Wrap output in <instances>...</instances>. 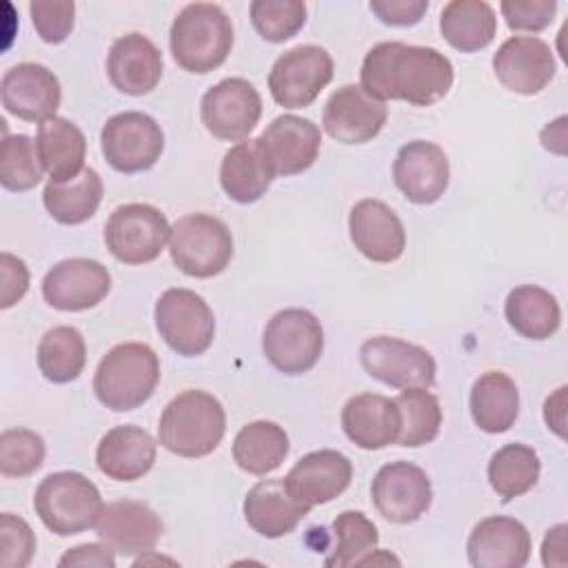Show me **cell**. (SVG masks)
<instances>
[{
    "label": "cell",
    "mask_w": 568,
    "mask_h": 568,
    "mask_svg": "<svg viewBox=\"0 0 568 568\" xmlns=\"http://www.w3.org/2000/svg\"><path fill=\"white\" fill-rule=\"evenodd\" d=\"M111 291V273L89 257H71L53 264L42 280V297L55 311L78 313L98 306Z\"/></svg>",
    "instance_id": "cell-15"
},
{
    "label": "cell",
    "mask_w": 568,
    "mask_h": 568,
    "mask_svg": "<svg viewBox=\"0 0 568 568\" xmlns=\"http://www.w3.org/2000/svg\"><path fill=\"white\" fill-rule=\"evenodd\" d=\"M169 253L173 264L189 277L220 275L233 257L229 226L206 213H191L171 226Z\"/></svg>",
    "instance_id": "cell-6"
},
{
    "label": "cell",
    "mask_w": 568,
    "mask_h": 568,
    "mask_svg": "<svg viewBox=\"0 0 568 568\" xmlns=\"http://www.w3.org/2000/svg\"><path fill=\"white\" fill-rule=\"evenodd\" d=\"M44 166L38 158L36 142L24 135H4L0 155V184L7 191L22 193L40 184Z\"/></svg>",
    "instance_id": "cell-40"
},
{
    "label": "cell",
    "mask_w": 568,
    "mask_h": 568,
    "mask_svg": "<svg viewBox=\"0 0 568 568\" xmlns=\"http://www.w3.org/2000/svg\"><path fill=\"white\" fill-rule=\"evenodd\" d=\"M31 22L47 44H60L69 38L75 20V4L69 0H33L29 4Z\"/></svg>",
    "instance_id": "cell-44"
},
{
    "label": "cell",
    "mask_w": 568,
    "mask_h": 568,
    "mask_svg": "<svg viewBox=\"0 0 568 568\" xmlns=\"http://www.w3.org/2000/svg\"><path fill=\"white\" fill-rule=\"evenodd\" d=\"M442 38L462 53L486 49L497 33L495 9L484 0H450L439 16Z\"/></svg>",
    "instance_id": "cell-32"
},
{
    "label": "cell",
    "mask_w": 568,
    "mask_h": 568,
    "mask_svg": "<svg viewBox=\"0 0 568 568\" xmlns=\"http://www.w3.org/2000/svg\"><path fill=\"white\" fill-rule=\"evenodd\" d=\"M102 180L98 171L84 166L80 175L67 182H47L42 202L49 215L60 224H82L95 215L102 202Z\"/></svg>",
    "instance_id": "cell-34"
},
{
    "label": "cell",
    "mask_w": 568,
    "mask_h": 568,
    "mask_svg": "<svg viewBox=\"0 0 568 568\" xmlns=\"http://www.w3.org/2000/svg\"><path fill=\"white\" fill-rule=\"evenodd\" d=\"M539 470V457L530 446L506 444L488 462V484L504 501H510L537 484Z\"/></svg>",
    "instance_id": "cell-37"
},
{
    "label": "cell",
    "mask_w": 568,
    "mask_h": 568,
    "mask_svg": "<svg viewBox=\"0 0 568 568\" xmlns=\"http://www.w3.org/2000/svg\"><path fill=\"white\" fill-rule=\"evenodd\" d=\"M393 180L408 202L433 204L448 189V158L439 144L413 140L397 151L393 162Z\"/></svg>",
    "instance_id": "cell-20"
},
{
    "label": "cell",
    "mask_w": 568,
    "mask_h": 568,
    "mask_svg": "<svg viewBox=\"0 0 568 568\" xmlns=\"http://www.w3.org/2000/svg\"><path fill=\"white\" fill-rule=\"evenodd\" d=\"M353 479V464L346 455L324 448L304 455L284 477V486L293 499L313 508L333 501Z\"/></svg>",
    "instance_id": "cell-23"
},
{
    "label": "cell",
    "mask_w": 568,
    "mask_h": 568,
    "mask_svg": "<svg viewBox=\"0 0 568 568\" xmlns=\"http://www.w3.org/2000/svg\"><path fill=\"white\" fill-rule=\"evenodd\" d=\"M470 415L484 433H506L519 415L517 384L501 371L479 375L470 388Z\"/></svg>",
    "instance_id": "cell-31"
},
{
    "label": "cell",
    "mask_w": 568,
    "mask_h": 568,
    "mask_svg": "<svg viewBox=\"0 0 568 568\" xmlns=\"http://www.w3.org/2000/svg\"><path fill=\"white\" fill-rule=\"evenodd\" d=\"M262 351L280 373L302 375L322 357V324L306 308H284L268 320L262 335Z\"/></svg>",
    "instance_id": "cell-7"
},
{
    "label": "cell",
    "mask_w": 568,
    "mask_h": 568,
    "mask_svg": "<svg viewBox=\"0 0 568 568\" xmlns=\"http://www.w3.org/2000/svg\"><path fill=\"white\" fill-rule=\"evenodd\" d=\"M36 552V535L31 526L13 513L0 517V566L27 568Z\"/></svg>",
    "instance_id": "cell-43"
},
{
    "label": "cell",
    "mask_w": 568,
    "mask_h": 568,
    "mask_svg": "<svg viewBox=\"0 0 568 568\" xmlns=\"http://www.w3.org/2000/svg\"><path fill=\"white\" fill-rule=\"evenodd\" d=\"M171 235L166 215L142 202L118 206L104 224V244L109 253L122 264L153 262Z\"/></svg>",
    "instance_id": "cell-9"
},
{
    "label": "cell",
    "mask_w": 568,
    "mask_h": 568,
    "mask_svg": "<svg viewBox=\"0 0 568 568\" xmlns=\"http://www.w3.org/2000/svg\"><path fill=\"white\" fill-rule=\"evenodd\" d=\"M36 149L51 182L73 180L84 171L87 140L84 133L67 118L53 115L40 122Z\"/></svg>",
    "instance_id": "cell-30"
},
{
    "label": "cell",
    "mask_w": 568,
    "mask_h": 568,
    "mask_svg": "<svg viewBox=\"0 0 568 568\" xmlns=\"http://www.w3.org/2000/svg\"><path fill=\"white\" fill-rule=\"evenodd\" d=\"M87 364V344L78 328L53 326L38 344V368L53 384L73 382Z\"/></svg>",
    "instance_id": "cell-36"
},
{
    "label": "cell",
    "mask_w": 568,
    "mask_h": 568,
    "mask_svg": "<svg viewBox=\"0 0 568 568\" xmlns=\"http://www.w3.org/2000/svg\"><path fill=\"white\" fill-rule=\"evenodd\" d=\"M33 508L53 535L71 537L93 528L104 504L98 486L89 477L75 470H60L38 484Z\"/></svg>",
    "instance_id": "cell-5"
},
{
    "label": "cell",
    "mask_w": 568,
    "mask_h": 568,
    "mask_svg": "<svg viewBox=\"0 0 568 568\" xmlns=\"http://www.w3.org/2000/svg\"><path fill=\"white\" fill-rule=\"evenodd\" d=\"M541 144L548 149V151H555L559 155L566 153V118H557L555 122H550L544 131H541Z\"/></svg>",
    "instance_id": "cell-51"
},
{
    "label": "cell",
    "mask_w": 568,
    "mask_h": 568,
    "mask_svg": "<svg viewBox=\"0 0 568 568\" xmlns=\"http://www.w3.org/2000/svg\"><path fill=\"white\" fill-rule=\"evenodd\" d=\"M100 149L106 164L120 173H142L151 169L164 151L160 124L142 111L111 115L100 133Z\"/></svg>",
    "instance_id": "cell-10"
},
{
    "label": "cell",
    "mask_w": 568,
    "mask_h": 568,
    "mask_svg": "<svg viewBox=\"0 0 568 568\" xmlns=\"http://www.w3.org/2000/svg\"><path fill=\"white\" fill-rule=\"evenodd\" d=\"M44 439L29 428H7L0 435V473L4 477H27L44 462Z\"/></svg>",
    "instance_id": "cell-42"
},
{
    "label": "cell",
    "mask_w": 568,
    "mask_h": 568,
    "mask_svg": "<svg viewBox=\"0 0 568 568\" xmlns=\"http://www.w3.org/2000/svg\"><path fill=\"white\" fill-rule=\"evenodd\" d=\"M371 499L377 513L390 524H413L430 508L433 486L424 468L399 459L377 470Z\"/></svg>",
    "instance_id": "cell-14"
},
{
    "label": "cell",
    "mask_w": 568,
    "mask_h": 568,
    "mask_svg": "<svg viewBox=\"0 0 568 568\" xmlns=\"http://www.w3.org/2000/svg\"><path fill=\"white\" fill-rule=\"evenodd\" d=\"M566 524L552 526L541 544V561L546 568L550 566H566Z\"/></svg>",
    "instance_id": "cell-49"
},
{
    "label": "cell",
    "mask_w": 568,
    "mask_h": 568,
    "mask_svg": "<svg viewBox=\"0 0 568 568\" xmlns=\"http://www.w3.org/2000/svg\"><path fill=\"white\" fill-rule=\"evenodd\" d=\"M98 537L113 552L124 557L149 555L162 537V521L158 513L144 501L118 499L102 508L95 524Z\"/></svg>",
    "instance_id": "cell-17"
},
{
    "label": "cell",
    "mask_w": 568,
    "mask_h": 568,
    "mask_svg": "<svg viewBox=\"0 0 568 568\" xmlns=\"http://www.w3.org/2000/svg\"><path fill=\"white\" fill-rule=\"evenodd\" d=\"M0 282H2L0 308H11L16 302H20L24 297V293L29 288L27 264L11 253H2L0 255Z\"/></svg>",
    "instance_id": "cell-46"
},
{
    "label": "cell",
    "mask_w": 568,
    "mask_h": 568,
    "mask_svg": "<svg viewBox=\"0 0 568 568\" xmlns=\"http://www.w3.org/2000/svg\"><path fill=\"white\" fill-rule=\"evenodd\" d=\"M155 328L171 351L195 357L213 344L215 317L195 291L169 288L155 302Z\"/></svg>",
    "instance_id": "cell-8"
},
{
    "label": "cell",
    "mask_w": 568,
    "mask_h": 568,
    "mask_svg": "<svg viewBox=\"0 0 568 568\" xmlns=\"http://www.w3.org/2000/svg\"><path fill=\"white\" fill-rule=\"evenodd\" d=\"M158 444L149 430L124 424L106 430L95 450V464L102 475L115 481L142 479L155 464Z\"/></svg>",
    "instance_id": "cell-27"
},
{
    "label": "cell",
    "mask_w": 568,
    "mask_h": 568,
    "mask_svg": "<svg viewBox=\"0 0 568 568\" xmlns=\"http://www.w3.org/2000/svg\"><path fill=\"white\" fill-rule=\"evenodd\" d=\"M362 89L379 100H402L413 106L439 102L453 87V62L433 47L397 40L375 44L362 62Z\"/></svg>",
    "instance_id": "cell-1"
},
{
    "label": "cell",
    "mask_w": 568,
    "mask_h": 568,
    "mask_svg": "<svg viewBox=\"0 0 568 568\" xmlns=\"http://www.w3.org/2000/svg\"><path fill=\"white\" fill-rule=\"evenodd\" d=\"M169 44L173 60L189 73H209L231 53L233 24L213 2H191L173 20Z\"/></svg>",
    "instance_id": "cell-3"
},
{
    "label": "cell",
    "mask_w": 568,
    "mask_h": 568,
    "mask_svg": "<svg viewBox=\"0 0 568 568\" xmlns=\"http://www.w3.org/2000/svg\"><path fill=\"white\" fill-rule=\"evenodd\" d=\"M106 75L126 95L151 93L162 78V53L146 36L126 33L109 49Z\"/></svg>",
    "instance_id": "cell-26"
},
{
    "label": "cell",
    "mask_w": 568,
    "mask_h": 568,
    "mask_svg": "<svg viewBox=\"0 0 568 568\" xmlns=\"http://www.w3.org/2000/svg\"><path fill=\"white\" fill-rule=\"evenodd\" d=\"M466 552L475 568H524L530 559V532L519 519L493 515L470 530Z\"/></svg>",
    "instance_id": "cell-24"
},
{
    "label": "cell",
    "mask_w": 568,
    "mask_h": 568,
    "mask_svg": "<svg viewBox=\"0 0 568 568\" xmlns=\"http://www.w3.org/2000/svg\"><path fill=\"white\" fill-rule=\"evenodd\" d=\"M342 428L355 446L364 450H379L397 444L402 433V413L395 399L386 395L359 393L344 404Z\"/></svg>",
    "instance_id": "cell-25"
},
{
    "label": "cell",
    "mask_w": 568,
    "mask_h": 568,
    "mask_svg": "<svg viewBox=\"0 0 568 568\" xmlns=\"http://www.w3.org/2000/svg\"><path fill=\"white\" fill-rule=\"evenodd\" d=\"M251 22L266 42L291 40L306 22L302 0H255L251 2Z\"/></svg>",
    "instance_id": "cell-41"
},
{
    "label": "cell",
    "mask_w": 568,
    "mask_h": 568,
    "mask_svg": "<svg viewBox=\"0 0 568 568\" xmlns=\"http://www.w3.org/2000/svg\"><path fill=\"white\" fill-rule=\"evenodd\" d=\"M308 513V506L291 497L284 479H262L244 497L246 524L268 539L293 532Z\"/></svg>",
    "instance_id": "cell-28"
},
{
    "label": "cell",
    "mask_w": 568,
    "mask_h": 568,
    "mask_svg": "<svg viewBox=\"0 0 568 568\" xmlns=\"http://www.w3.org/2000/svg\"><path fill=\"white\" fill-rule=\"evenodd\" d=\"M286 455L288 435L275 422H251L242 426L233 439V459L244 473L251 475L273 473L286 459Z\"/></svg>",
    "instance_id": "cell-35"
},
{
    "label": "cell",
    "mask_w": 568,
    "mask_h": 568,
    "mask_svg": "<svg viewBox=\"0 0 568 568\" xmlns=\"http://www.w3.org/2000/svg\"><path fill=\"white\" fill-rule=\"evenodd\" d=\"M226 430V413L217 397L206 390H184L162 410L158 439L180 457H204L213 453Z\"/></svg>",
    "instance_id": "cell-2"
},
{
    "label": "cell",
    "mask_w": 568,
    "mask_h": 568,
    "mask_svg": "<svg viewBox=\"0 0 568 568\" xmlns=\"http://www.w3.org/2000/svg\"><path fill=\"white\" fill-rule=\"evenodd\" d=\"M200 115L213 138L237 142L257 126L262 98L248 80L226 78L202 95Z\"/></svg>",
    "instance_id": "cell-13"
},
{
    "label": "cell",
    "mask_w": 568,
    "mask_h": 568,
    "mask_svg": "<svg viewBox=\"0 0 568 568\" xmlns=\"http://www.w3.org/2000/svg\"><path fill=\"white\" fill-rule=\"evenodd\" d=\"M60 568H113L115 555L106 544H80L75 548H69L60 561Z\"/></svg>",
    "instance_id": "cell-48"
},
{
    "label": "cell",
    "mask_w": 568,
    "mask_h": 568,
    "mask_svg": "<svg viewBox=\"0 0 568 568\" xmlns=\"http://www.w3.org/2000/svg\"><path fill=\"white\" fill-rule=\"evenodd\" d=\"M499 9H501V16L506 18L508 29L539 33L546 27H550L557 13V2L555 0H526V2L504 0Z\"/></svg>",
    "instance_id": "cell-45"
},
{
    "label": "cell",
    "mask_w": 568,
    "mask_h": 568,
    "mask_svg": "<svg viewBox=\"0 0 568 568\" xmlns=\"http://www.w3.org/2000/svg\"><path fill=\"white\" fill-rule=\"evenodd\" d=\"M273 175H297L313 166L322 146L320 126L293 113L277 115L260 135Z\"/></svg>",
    "instance_id": "cell-19"
},
{
    "label": "cell",
    "mask_w": 568,
    "mask_h": 568,
    "mask_svg": "<svg viewBox=\"0 0 568 568\" xmlns=\"http://www.w3.org/2000/svg\"><path fill=\"white\" fill-rule=\"evenodd\" d=\"M273 178L260 138L237 142L224 153L220 164V184L224 193L240 204L257 202L268 191Z\"/></svg>",
    "instance_id": "cell-29"
},
{
    "label": "cell",
    "mask_w": 568,
    "mask_h": 568,
    "mask_svg": "<svg viewBox=\"0 0 568 568\" xmlns=\"http://www.w3.org/2000/svg\"><path fill=\"white\" fill-rule=\"evenodd\" d=\"M333 80V58L315 44H300L284 51L271 67L268 89L284 109H304L315 102Z\"/></svg>",
    "instance_id": "cell-11"
},
{
    "label": "cell",
    "mask_w": 568,
    "mask_h": 568,
    "mask_svg": "<svg viewBox=\"0 0 568 568\" xmlns=\"http://www.w3.org/2000/svg\"><path fill=\"white\" fill-rule=\"evenodd\" d=\"M160 382V359L149 344L124 342L98 364L93 390L102 406L126 413L151 399Z\"/></svg>",
    "instance_id": "cell-4"
},
{
    "label": "cell",
    "mask_w": 568,
    "mask_h": 568,
    "mask_svg": "<svg viewBox=\"0 0 568 568\" xmlns=\"http://www.w3.org/2000/svg\"><path fill=\"white\" fill-rule=\"evenodd\" d=\"M566 386H559L544 404V419L559 437H566Z\"/></svg>",
    "instance_id": "cell-50"
},
{
    "label": "cell",
    "mask_w": 568,
    "mask_h": 568,
    "mask_svg": "<svg viewBox=\"0 0 568 568\" xmlns=\"http://www.w3.org/2000/svg\"><path fill=\"white\" fill-rule=\"evenodd\" d=\"M335 544L331 546L324 564L328 568L362 566L377 548L379 535L375 524L359 510H344L333 521Z\"/></svg>",
    "instance_id": "cell-38"
},
{
    "label": "cell",
    "mask_w": 568,
    "mask_h": 568,
    "mask_svg": "<svg viewBox=\"0 0 568 568\" xmlns=\"http://www.w3.org/2000/svg\"><path fill=\"white\" fill-rule=\"evenodd\" d=\"M348 233L355 248L371 262L390 264L406 248V231L397 213L382 200H359L348 215Z\"/></svg>",
    "instance_id": "cell-22"
},
{
    "label": "cell",
    "mask_w": 568,
    "mask_h": 568,
    "mask_svg": "<svg viewBox=\"0 0 568 568\" xmlns=\"http://www.w3.org/2000/svg\"><path fill=\"white\" fill-rule=\"evenodd\" d=\"M388 118V106L371 98L359 84H344L324 104L322 124L342 144H364L379 135Z\"/></svg>",
    "instance_id": "cell-18"
},
{
    "label": "cell",
    "mask_w": 568,
    "mask_h": 568,
    "mask_svg": "<svg viewBox=\"0 0 568 568\" xmlns=\"http://www.w3.org/2000/svg\"><path fill=\"white\" fill-rule=\"evenodd\" d=\"M371 11L390 27H410L428 11V0H373Z\"/></svg>",
    "instance_id": "cell-47"
},
{
    "label": "cell",
    "mask_w": 568,
    "mask_h": 568,
    "mask_svg": "<svg viewBox=\"0 0 568 568\" xmlns=\"http://www.w3.org/2000/svg\"><path fill=\"white\" fill-rule=\"evenodd\" d=\"M497 80L513 93L535 95L555 78L557 62L548 42L537 36H513L493 55Z\"/></svg>",
    "instance_id": "cell-16"
},
{
    "label": "cell",
    "mask_w": 568,
    "mask_h": 568,
    "mask_svg": "<svg viewBox=\"0 0 568 568\" xmlns=\"http://www.w3.org/2000/svg\"><path fill=\"white\" fill-rule=\"evenodd\" d=\"M359 362L364 371L393 388H430L435 382L433 355L413 342L377 335L359 346Z\"/></svg>",
    "instance_id": "cell-12"
},
{
    "label": "cell",
    "mask_w": 568,
    "mask_h": 568,
    "mask_svg": "<svg viewBox=\"0 0 568 568\" xmlns=\"http://www.w3.org/2000/svg\"><path fill=\"white\" fill-rule=\"evenodd\" d=\"M402 413V433L397 444L404 448H417L430 444L439 435L442 408L433 393L426 388H404L393 397Z\"/></svg>",
    "instance_id": "cell-39"
},
{
    "label": "cell",
    "mask_w": 568,
    "mask_h": 568,
    "mask_svg": "<svg viewBox=\"0 0 568 568\" xmlns=\"http://www.w3.org/2000/svg\"><path fill=\"white\" fill-rule=\"evenodd\" d=\"M506 320L526 339H548L559 331L561 308L555 295L535 284L513 288L504 304Z\"/></svg>",
    "instance_id": "cell-33"
},
{
    "label": "cell",
    "mask_w": 568,
    "mask_h": 568,
    "mask_svg": "<svg viewBox=\"0 0 568 568\" xmlns=\"http://www.w3.org/2000/svg\"><path fill=\"white\" fill-rule=\"evenodd\" d=\"M2 106L27 122H44L55 115L62 89L51 69L38 62H20L11 67L0 82Z\"/></svg>",
    "instance_id": "cell-21"
}]
</instances>
